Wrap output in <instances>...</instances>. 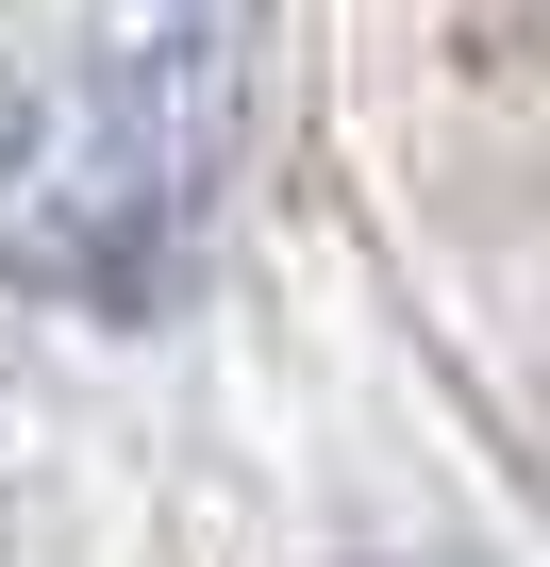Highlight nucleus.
<instances>
[{
  "label": "nucleus",
  "instance_id": "1",
  "mask_svg": "<svg viewBox=\"0 0 550 567\" xmlns=\"http://www.w3.org/2000/svg\"><path fill=\"white\" fill-rule=\"evenodd\" d=\"M217 167H234V68L217 51H134V68L68 84L51 117L18 101V134H0V267L68 284V301H151L217 200Z\"/></svg>",
  "mask_w": 550,
  "mask_h": 567
}]
</instances>
